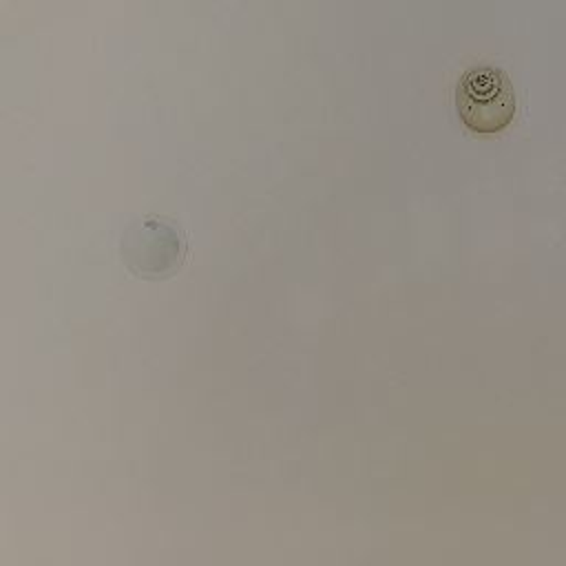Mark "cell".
Here are the masks:
<instances>
[{"instance_id":"2","label":"cell","mask_w":566,"mask_h":566,"mask_svg":"<svg viewBox=\"0 0 566 566\" xmlns=\"http://www.w3.org/2000/svg\"><path fill=\"white\" fill-rule=\"evenodd\" d=\"M455 108L467 128L475 133L504 130L517 111V97L509 75L493 64L464 71L455 86Z\"/></svg>"},{"instance_id":"1","label":"cell","mask_w":566,"mask_h":566,"mask_svg":"<svg viewBox=\"0 0 566 566\" xmlns=\"http://www.w3.org/2000/svg\"><path fill=\"white\" fill-rule=\"evenodd\" d=\"M186 232L166 214L133 219L119 239L126 268L144 279H161L177 272L186 259Z\"/></svg>"}]
</instances>
